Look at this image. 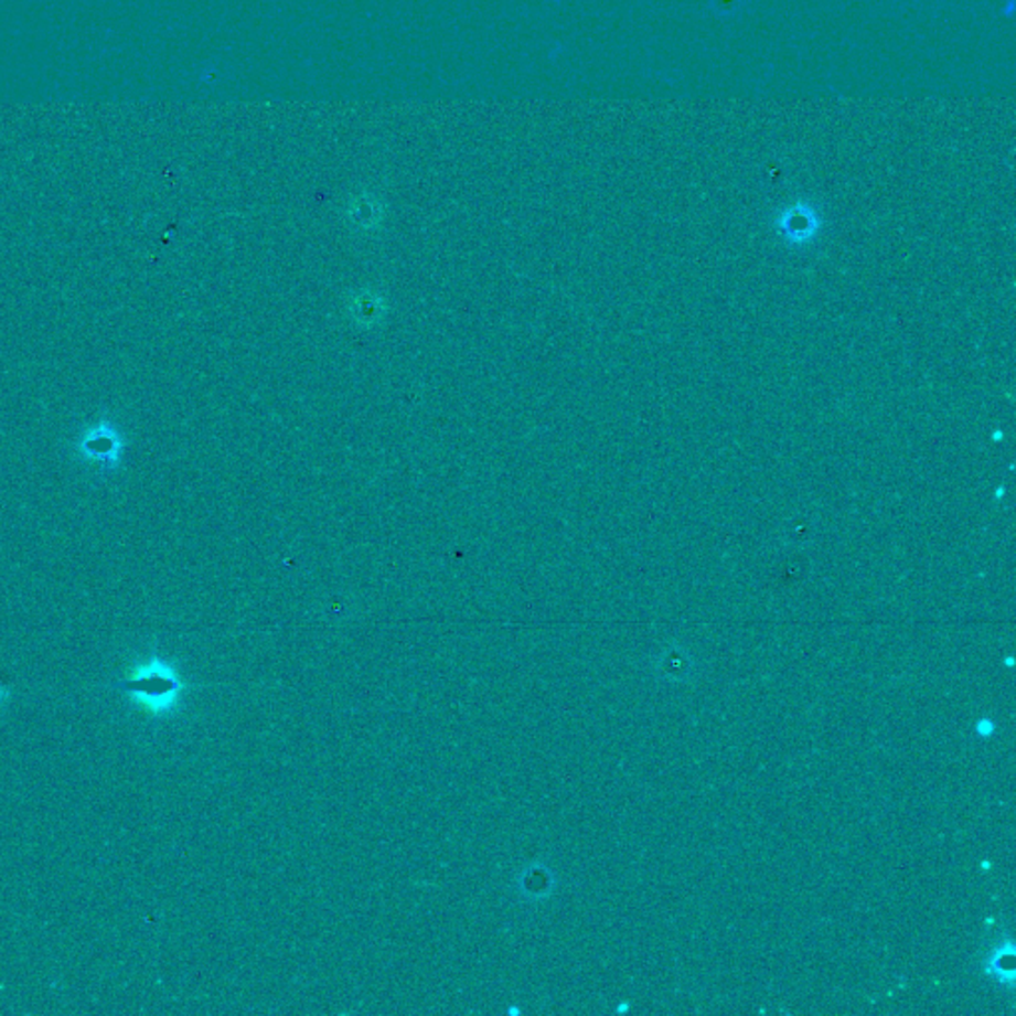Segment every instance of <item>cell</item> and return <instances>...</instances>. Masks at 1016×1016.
Segmentation results:
<instances>
[{
	"label": "cell",
	"instance_id": "6da1fadb",
	"mask_svg": "<svg viewBox=\"0 0 1016 1016\" xmlns=\"http://www.w3.org/2000/svg\"><path fill=\"white\" fill-rule=\"evenodd\" d=\"M111 689L118 691L121 699L133 709H139L148 719L159 720L178 713L185 683L168 660L151 653L146 660H136L121 680L111 681Z\"/></svg>",
	"mask_w": 1016,
	"mask_h": 1016
},
{
	"label": "cell",
	"instance_id": "7a4b0ae2",
	"mask_svg": "<svg viewBox=\"0 0 1016 1016\" xmlns=\"http://www.w3.org/2000/svg\"><path fill=\"white\" fill-rule=\"evenodd\" d=\"M10 697H12V687L0 681V713L9 705Z\"/></svg>",
	"mask_w": 1016,
	"mask_h": 1016
}]
</instances>
